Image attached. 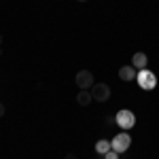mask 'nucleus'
I'll return each instance as SVG.
<instances>
[{
    "label": "nucleus",
    "mask_w": 159,
    "mask_h": 159,
    "mask_svg": "<svg viewBox=\"0 0 159 159\" xmlns=\"http://www.w3.org/2000/svg\"><path fill=\"white\" fill-rule=\"evenodd\" d=\"M136 83L140 85V89L151 91V89L157 87V76H155V72H151L148 68H144V70H140V72L136 74Z\"/></svg>",
    "instance_id": "1"
},
{
    "label": "nucleus",
    "mask_w": 159,
    "mask_h": 159,
    "mask_svg": "<svg viewBox=\"0 0 159 159\" xmlns=\"http://www.w3.org/2000/svg\"><path fill=\"white\" fill-rule=\"evenodd\" d=\"M110 148H112V147H110L108 140H98V142H96V151H98L100 155H106Z\"/></svg>",
    "instance_id": "9"
},
{
    "label": "nucleus",
    "mask_w": 159,
    "mask_h": 159,
    "mask_svg": "<svg viewBox=\"0 0 159 159\" xmlns=\"http://www.w3.org/2000/svg\"><path fill=\"white\" fill-rule=\"evenodd\" d=\"M66 159H76V157H74V155H66Z\"/></svg>",
    "instance_id": "13"
},
{
    "label": "nucleus",
    "mask_w": 159,
    "mask_h": 159,
    "mask_svg": "<svg viewBox=\"0 0 159 159\" xmlns=\"http://www.w3.org/2000/svg\"><path fill=\"white\" fill-rule=\"evenodd\" d=\"M104 159H119V153H117V151H112V148H110L108 153H106V155H104Z\"/></svg>",
    "instance_id": "10"
},
{
    "label": "nucleus",
    "mask_w": 159,
    "mask_h": 159,
    "mask_svg": "<svg viewBox=\"0 0 159 159\" xmlns=\"http://www.w3.org/2000/svg\"><path fill=\"white\" fill-rule=\"evenodd\" d=\"M115 119H117V125L121 127V129H132L136 125V115L132 112V110H127V108H123V110H119L117 115H115Z\"/></svg>",
    "instance_id": "3"
},
{
    "label": "nucleus",
    "mask_w": 159,
    "mask_h": 159,
    "mask_svg": "<svg viewBox=\"0 0 159 159\" xmlns=\"http://www.w3.org/2000/svg\"><path fill=\"white\" fill-rule=\"evenodd\" d=\"M91 91H87V89H81L79 91V96H76V104L79 106H87V104H91Z\"/></svg>",
    "instance_id": "8"
},
{
    "label": "nucleus",
    "mask_w": 159,
    "mask_h": 159,
    "mask_svg": "<svg viewBox=\"0 0 159 159\" xmlns=\"http://www.w3.org/2000/svg\"><path fill=\"white\" fill-rule=\"evenodd\" d=\"M74 83L79 89H91L93 87V74L91 70H79L76 76H74Z\"/></svg>",
    "instance_id": "4"
},
{
    "label": "nucleus",
    "mask_w": 159,
    "mask_h": 159,
    "mask_svg": "<svg viewBox=\"0 0 159 159\" xmlns=\"http://www.w3.org/2000/svg\"><path fill=\"white\" fill-rule=\"evenodd\" d=\"M0 55H2V49H0Z\"/></svg>",
    "instance_id": "16"
},
{
    "label": "nucleus",
    "mask_w": 159,
    "mask_h": 159,
    "mask_svg": "<svg viewBox=\"0 0 159 159\" xmlns=\"http://www.w3.org/2000/svg\"><path fill=\"white\" fill-rule=\"evenodd\" d=\"M91 98L96 102H106L110 98V87L106 83H93L91 87Z\"/></svg>",
    "instance_id": "5"
},
{
    "label": "nucleus",
    "mask_w": 159,
    "mask_h": 159,
    "mask_svg": "<svg viewBox=\"0 0 159 159\" xmlns=\"http://www.w3.org/2000/svg\"><path fill=\"white\" fill-rule=\"evenodd\" d=\"M0 45H2V34H0Z\"/></svg>",
    "instance_id": "14"
},
{
    "label": "nucleus",
    "mask_w": 159,
    "mask_h": 159,
    "mask_svg": "<svg viewBox=\"0 0 159 159\" xmlns=\"http://www.w3.org/2000/svg\"><path fill=\"white\" fill-rule=\"evenodd\" d=\"M79 2H85V0H79Z\"/></svg>",
    "instance_id": "15"
},
{
    "label": "nucleus",
    "mask_w": 159,
    "mask_h": 159,
    "mask_svg": "<svg viewBox=\"0 0 159 159\" xmlns=\"http://www.w3.org/2000/svg\"><path fill=\"white\" fill-rule=\"evenodd\" d=\"M136 74H138V72H136V68L129 64V66H123L121 70H119V79L127 83V81H136Z\"/></svg>",
    "instance_id": "7"
},
{
    "label": "nucleus",
    "mask_w": 159,
    "mask_h": 159,
    "mask_svg": "<svg viewBox=\"0 0 159 159\" xmlns=\"http://www.w3.org/2000/svg\"><path fill=\"white\" fill-rule=\"evenodd\" d=\"M110 147H112V151H117L119 155H123L127 148L132 147V138H129L127 132H119V134L110 140Z\"/></svg>",
    "instance_id": "2"
},
{
    "label": "nucleus",
    "mask_w": 159,
    "mask_h": 159,
    "mask_svg": "<svg viewBox=\"0 0 159 159\" xmlns=\"http://www.w3.org/2000/svg\"><path fill=\"white\" fill-rule=\"evenodd\" d=\"M2 115H4V104L0 102V117H2Z\"/></svg>",
    "instance_id": "12"
},
{
    "label": "nucleus",
    "mask_w": 159,
    "mask_h": 159,
    "mask_svg": "<svg viewBox=\"0 0 159 159\" xmlns=\"http://www.w3.org/2000/svg\"><path fill=\"white\" fill-rule=\"evenodd\" d=\"M106 125H117V119H115V117H108V119H106Z\"/></svg>",
    "instance_id": "11"
},
{
    "label": "nucleus",
    "mask_w": 159,
    "mask_h": 159,
    "mask_svg": "<svg viewBox=\"0 0 159 159\" xmlns=\"http://www.w3.org/2000/svg\"><path fill=\"white\" fill-rule=\"evenodd\" d=\"M132 66H134L136 70H144V68L148 66V57H147V53H142V51L134 53V57H132Z\"/></svg>",
    "instance_id": "6"
}]
</instances>
